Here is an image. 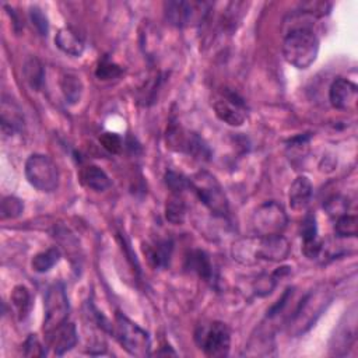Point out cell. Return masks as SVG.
I'll use <instances>...</instances> for the list:
<instances>
[{"label":"cell","instance_id":"obj_1","mask_svg":"<svg viewBox=\"0 0 358 358\" xmlns=\"http://www.w3.org/2000/svg\"><path fill=\"white\" fill-rule=\"evenodd\" d=\"M289 249L291 245L282 235H253L235 241L231 255L234 260L243 266H255L260 262H281L288 257Z\"/></svg>","mask_w":358,"mask_h":358},{"label":"cell","instance_id":"obj_2","mask_svg":"<svg viewBox=\"0 0 358 358\" xmlns=\"http://www.w3.org/2000/svg\"><path fill=\"white\" fill-rule=\"evenodd\" d=\"M319 39L316 34L306 27L291 29L282 42V55L287 63L295 69H308L317 57Z\"/></svg>","mask_w":358,"mask_h":358},{"label":"cell","instance_id":"obj_3","mask_svg":"<svg viewBox=\"0 0 358 358\" xmlns=\"http://www.w3.org/2000/svg\"><path fill=\"white\" fill-rule=\"evenodd\" d=\"M330 301L331 294L326 288H317L306 294L289 319V334L299 336L308 331L316 323L317 317L323 313Z\"/></svg>","mask_w":358,"mask_h":358},{"label":"cell","instance_id":"obj_4","mask_svg":"<svg viewBox=\"0 0 358 358\" xmlns=\"http://www.w3.org/2000/svg\"><path fill=\"white\" fill-rule=\"evenodd\" d=\"M189 189L194 192L197 199L214 214L224 217L228 214V199L221 183L214 175L200 171L189 178Z\"/></svg>","mask_w":358,"mask_h":358},{"label":"cell","instance_id":"obj_5","mask_svg":"<svg viewBox=\"0 0 358 358\" xmlns=\"http://www.w3.org/2000/svg\"><path fill=\"white\" fill-rule=\"evenodd\" d=\"M211 4L200 0H171L164 4L165 20L178 28L197 27L204 22Z\"/></svg>","mask_w":358,"mask_h":358},{"label":"cell","instance_id":"obj_6","mask_svg":"<svg viewBox=\"0 0 358 358\" xmlns=\"http://www.w3.org/2000/svg\"><path fill=\"white\" fill-rule=\"evenodd\" d=\"M25 176L31 186L43 193L59 187V169L55 161L45 154H32L25 161Z\"/></svg>","mask_w":358,"mask_h":358},{"label":"cell","instance_id":"obj_7","mask_svg":"<svg viewBox=\"0 0 358 358\" xmlns=\"http://www.w3.org/2000/svg\"><path fill=\"white\" fill-rule=\"evenodd\" d=\"M115 334L120 345L134 357H147L151 350L150 334L123 313L116 315Z\"/></svg>","mask_w":358,"mask_h":358},{"label":"cell","instance_id":"obj_8","mask_svg":"<svg viewBox=\"0 0 358 358\" xmlns=\"http://www.w3.org/2000/svg\"><path fill=\"white\" fill-rule=\"evenodd\" d=\"M43 309V331L46 336H49L62 324H64L69 317L70 303L63 282H55L48 288Z\"/></svg>","mask_w":358,"mask_h":358},{"label":"cell","instance_id":"obj_9","mask_svg":"<svg viewBox=\"0 0 358 358\" xmlns=\"http://www.w3.org/2000/svg\"><path fill=\"white\" fill-rule=\"evenodd\" d=\"M217 117L229 126H242L248 117V108L242 96L231 88L217 91L211 99Z\"/></svg>","mask_w":358,"mask_h":358},{"label":"cell","instance_id":"obj_10","mask_svg":"<svg viewBox=\"0 0 358 358\" xmlns=\"http://www.w3.org/2000/svg\"><path fill=\"white\" fill-rule=\"evenodd\" d=\"M196 341L207 357H227L231 347V331L225 323L213 322L197 330Z\"/></svg>","mask_w":358,"mask_h":358},{"label":"cell","instance_id":"obj_11","mask_svg":"<svg viewBox=\"0 0 358 358\" xmlns=\"http://www.w3.org/2000/svg\"><path fill=\"white\" fill-rule=\"evenodd\" d=\"M288 218L284 207L277 201H266L256 208L252 215V227L256 235L273 236L281 235L287 227Z\"/></svg>","mask_w":358,"mask_h":358},{"label":"cell","instance_id":"obj_12","mask_svg":"<svg viewBox=\"0 0 358 358\" xmlns=\"http://www.w3.org/2000/svg\"><path fill=\"white\" fill-rule=\"evenodd\" d=\"M166 144L169 148L192 155L193 158L206 161L210 158L207 144L196 133L187 131L183 127L172 123L166 130Z\"/></svg>","mask_w":358,"mask_h":358},{"label":"cell","instance_id":"obj_13","mask_svg":"<svg viewBox=\"0 0 358 358\" xmlns=\"http://www.w3.org/2000/svg\"><path fill=\"white\" fill-rule=\"evenodd\" d=\"M358 96L357 85L343 77L336 78L329 88V101L336 109H351L355 106Z\"/></svg>","mask_w":358,"mask_h":358},{"label":"cell","instance_id":"obj_14","mask_svg":"<svg viewBox=\"0 0 358 358\" xmlns=\"http://www.w3.org/2000/svg\"><path fill=\"white\" fill-rule=\"evenodd\" d=\"M301 236H302V252L308 259H316L323 248L322 241L317 236V225L316 217L313 213L305 215L301 225Z\"/></svg>","mask_w":358,"mask_h":358},{"label":"cell","instance_id":"obj_15","mask_svg":"<svg viewBox=\"0 0 358 358\" xmlns=\"http://www.w3.org/2000/svg\"><path fill=\"white\" fill-rule=\"evenodd\" d=\"M48 337L49 347L53 348V352L56 355H63L64 352L70 351L77 344V330L73 323L66 322L59 329H56L53 333H50Z\"/></svg>","mask_w":358,"mask_h":358},{"label":"cell","instance_id":"obj_16","mask_svg":"<svg viewBox=\"0 0 358 358\" xmlns=\"http://www.w3.org/2000/svg\"><path fill=\"white\" fill-rule=\"evenodd\" d=\"M312 193H313V186L310 180L303 175L296 176L291 183L289 192H288V201L291 208L294 211H303L310 203Z\"/></svg>","mask_w":358,"mask_h":358},{"label":"cell","instance_id":"obj_17","mask_svg":"<svg viewBox=\"0 0 358 358\" xmlns=\"http://www.w3.org/2000/svg\"><path fill=\"white\" fill-rule=\"evenodd\" d=\"M1 130L3 134L13 136L18 133L24 126V116L20 106L7 96H3L1 101Z\"/></svg>","mask_w":358,"mask_h":358},{"label":"cell","instance_id":"obj_18","mask_svg":"<svg viewBox=\"0 0 358 358\" xmlns=\"http://www.w3.org/2000/svg\"><path fill=\"white\" fill-rule=\"evenodd\" d=\"M55 43L62 52L70 56H81L85 48L83 36L70 27H64L57 31L55 36Z\"/></svg>","mask_w":358,"mask_h":358},{"label":"cell","instance_id":"obj_19","mask_svg":"<svg viewBox=\"0 0 358 358\" xmlns=\"http://www.w3.org/2000/svg\"><path fill=\"white\" fill-rule=\"evenodd\" d=\"M144 253L154 267H166L172 255L171 239H157L144 245Z\"/></svg>","mask_w":358,"mask_h":358},{"label":"cell","instance_id":"obj_20","mask_svg":"<svg viewBox=\"0 0 358 358\" xmlns=\"http://www.w3.org/2000/svg\"><path fill=\"white\" fill-rule=\"evenodd\" d=\"M80 178L81 182L94 192H105L106 189L110 187L109 176L96 165H88L83 168Z\"/></svg>","mask_w":358,"mask_h":358},{"label":"cell","instance_id":"obj_21","mask_svg":"<svg viewBox=\"0 0 358 358\" xmlns=\"http://www.w3.org/2000/svg\"><path fill=\"white\" fill-rule=\"evenodd\" d=\"M186 267L206 281H211L214 277L210 257L203 250H192L186 257Z\"/></svg>","mask_w":358,"mask_h":358},{"label":"cell","instance_id":"obj_22","mask_svg":"<svg viewBox=\"0 0 358 358\" xmlns=\"http://www.w3.org/2000/svg\"><path fill=\"white\" fill-rule=\"evenodd\" d=\"M22 74H24L27 84L32 90H35V91L41 90V87L43 84V78H45V70H43V66L39 62V59H36L35 56H29L24 62Z\"/></svg>","mask_w":358,"mask_h":358},{"label":"cell","instance_id":"obj_23","mask_svg":"<svg viewBox=\"0 0 358 358\" xmlns=\"http://www.w3.org/2000/svg\"><path fill=\"white\" fill-rule=\"evenodd\" d=\"M11 303L17 312V316L20 320H24L31 309H32V295L29 292V289L24 285H17L14 287L13 292H11Z\"/></svg>","mask_w":358,"mask_h":358},{"label":"cell","instance_id":"obj_24","mask_svg":"<svg viewBox=\"0 0 358 358\" xmlns=\"http://www.w3.org/2000/svg\"><path fill=\"white\" fill-rule=\"evenodd\" d=\"M289 271V267L284 266V267H280L277 268L275 271H273L271 274H262L259 278H256V281L253 282V291L256 295L259 296H266L268 294H271V291L274 289V287L277 285L278 280L288 274Z\"/></svg>","mask_w":358,"mask_h":358},{"label":"cell","instance_id":"obj_25","mask_svg":"<svg viewBox=\"0 0 358 358\" xmlns=\"http://www.w3.org/2000/svg\"><path fill=\"white\" fill-rule=\"evenodd\" d=\"M165 217L169 222L175 225H180L186 218V204L180 194L172 193V196L166 200L165 204Z\"/></svg>","mask_w":358,"mask_h":358},{"label":"cell","instance_id":"obj_26","mask_svg":"<svg viewBox=\"0 0 358 358\" xmlns=\"http://www.w3.org/2000/svg\"><path fill=\"white\" fill-rule=\"evenodd\" d=\"M60 85H62V92L69 103H76L80 101L81 92H83V83L78 76L73 73H66L62 77Z\"/></svg>","mask_w":358,"mask_h":358},{"label":"cell","instance_id":"obj_27","mask_svg":"<svg viewBox=\"0 0 358 358\" xmlns=\"http://www.w3.org/2000/svg\"><path fill=\"white\" fill-rule=\"evenodd\" d=\"M60 260V252L59 249L56 248H49L43 252H39L36 253L34 257H32V262H31V266H32V270L36 271V273H46L49 271L55 264H57Z\"/></svg>","mask_w":358,"mask_h":358},{"label":"cell","instance_id":"obj_28","mask_svg":"<svg viewBox=\"0 0 358 358\" xmlns=\"http://www.w3.org/2000/svg\"><path fill=\"white\" fill-rule=\"evenodd\" d=\"M274 348L273 337L270 334H260L257 333L256 337L250 338L248 347H245V354L246 355H257V357H264V355H271V350Z\"/></svg>","mask_w":358,"mask_h":358},{"label":"cell","instance_id":"obj_29","mask_svg":"<svg viewBox=\"0 0 358 358\" xmlns=\"http://www.w3.org/2000/svg\"><path fill=\"white\" fill-rule=\"evenodd\" d=\"M334 232L340 238H354L358 234V220L357 215L343 214L336 218Z\"/></svg>","mask_w":358,"mask_h":358},{"label":"cell","instance_id":"obj_30","mask_svg":"<svg viewBox=\"0 0 358 358\" xmlns=\"http://www.w3.org/2000/svg\"><path fill=\"white\" fill-rule=\"evenodd\" d=\"M24 204L15 196H7L1 201V217L3 218H17L22 214Z\"/></svg>","mask_w":358,"mask_h":358},{"label":"cell","instance_id":"obj_31","mask_svg":"<svg viewBox=\"0 0 358 358\" xmlns=\"http://www.w3.org/2000/svg\"><path fill=\"white\" fill-rule=\"evenodd\" d=\"M95 74H96V77L99 80H112V78H116V77H119L122 74V69L116 63H113L109 59L103 57L98 63Z\"/></svg>","mask_w":358,"mask_h":358},{"label":"cell","instance_id":"obj_32","mask_svg":"<svg viewBox=\"0 0 358 358\" xmlns=\"http://www.w3.org/2000/svg\"><path fill=\"white\" fill-rule=\"evenodd\" d=\"M165 183L172 190V193L176 194H180L183 190L189 189V178L175 171H168L165 173Z\"/></svg>","mask_w":358,"mask_h":358},{"label":"cell","instance_id":"obj_33","mask_svg":"<svg viewBox=\"0 0 358 358\" xmlns=\"http://www.w3.org/2000/svg\"><path fill=\"white\" fill-rule=\"evenodd\" d=\"M29 18H31L32 25L38 31V34L42 36H46L49 32V22H48L46 15L43 14V11L39 7L32 6L29 8Z\"/></svg>","mask_w":358,"mask_h":358},{"label":"cell","instance_id":"obj_34","mask_svg":"<svg viewBox=\"0 0 358 358\" xmlns=\"http://www.w3.org/2000/svg\"><path fill=\"white\" fill-rule=\"evenodd\" d=\"M324 208H326V211L329 213L330 217L338 218L340 215L347 214L348 200L345 197H341V196H334V197H331L326 201Z\"/></svg>","mask_w":358,"mask_h":358},{"label":"cell","instance_id":"obj_35","mask_svg":"<svg viewBox=\"0 0 358 358\" xmlns=\"http://www.w3.org/2000/svg\"><path fill=\"white\" fill-rule=\"evenodd\" d=\"M24 355L25 357H43L46 354L43 345L35 334H29L24 341Z\"/></svg>","mask_w":358,"mask_h":358},{"label":"cell","instance_id":"obj_36","mask_svg":"<svg viewBox=\"0 0 358 358\" xmlns=\"http://www.w3.org/2000/svg\"><path fill=\"white\" fill-rule=\"evenodd\" d=\"M301 8L303 13H308L316 17H323L330 11L331 4L326 1H306L301 6Z\"/></svg>","mask_w":358,"mask_h":358},{"label":"cell","instance_id":"obj_37","mask_svg":"<svg viewBox=\"0 0 358 358\" xmlns=\"http://www.w3.org/2000/svg\"><path fill=\"white\" fill-rule=\"evenodd\" d=\"M102 147L112 154H117L122 150V138L116 133H103L99 138Z\"/></svg>","mask_w":358,"mask_h":358}]
</instances>
